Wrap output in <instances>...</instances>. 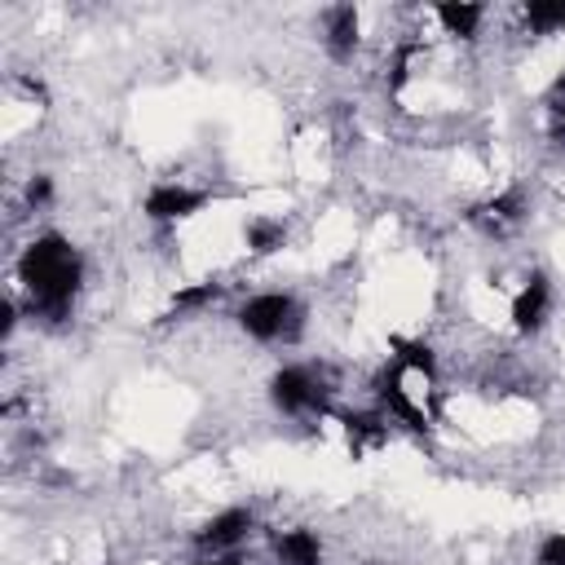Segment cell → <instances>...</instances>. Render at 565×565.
<instances>
[{
    "mask_svg": "<svg viewBox=\"0 0 565 565\" xmlns=\"http://www.w3.org/2000/svg\"><path fill=\"white\" fill-rule=\"evenodd\" d=\"M388 349H393V362H397L402 371H415V375H424V380H437V353H433V344H428V340L393 335V340H388Z\"/></svg>",
    "mask_w": 565,
    "mask_h": 565,
    "instance_id": "obj_14",
    "label": "cell"
},
{
    "mask_svg": "<svg viewBox=\"0 0 565 565\" xmlns=\"http://www.w3.org/2000/svg\"><path fill=\"white\" fill-rule=\"evenodd\" d=\"M269 402H274V411L291 415V419H309V415L331 411V388L309 366H278L269 375Z\"/></svg>",
    "mask_w": 565,
    "mask_h": 565,
    "instance_id": "obj_3",
    "label": "cell"
},
{
    "mask_svg": "<svg viewBox=\"0 0 565 565\" xmlns=\"http://www.w3.org/2000/svg\"><path fill=\"white\" fill-rule=\"evenodd\" d=\"M221 291H225V282H216V278H199V282H185V287H177L172 291V300H168V309L159 313L163 322H172V318H190V313H203L207 305H216L221 300Z\"/></svg>",
    "mask_w": 565,
    "mask_h": 565,
    "instance_id": "obj_12",
    "label": "cell"
},
{
    "mask_svg": "<svg viewBox=\"0 0 565 565\" xmlns=\"http://www.w3.org/2000/svg\"><path fill=\"white\" fill-rule=\"evenodd\" d=\"M433 13H437V22L446 26V35H455V40H477L481 18H486V4H477V0H441V4H433Z\"/></svg>",
    "mask_w": 565,
    "mask_h": 565,
    "instance_id": "obj_13",
    "label": "cell"
},
{
    "mask_svg": "<svg viewBox=\"0 0 565 565\" xmlns=\"http://www.w3.org/2000/svg\"><path fill=\"white\" fill-rule=\"evenodd\" d=\"M13 327H18V305L4 296V300H0V335L9 340V335H13Z\"/></svg>",
    "mask_w": 565,
    "mask_h": 565,
    "instance_id": "obj_19",
    "label": "cell"
},
{
    "mask_svg": "<svg viewBox=\"0 0 565 565\" xmlns=\"http://www.w3.org/2000/svg\"><path fill=\"white\" fill-rule=\"evenodd\" d=\"M256 530V512L252 508H221L216 516H207L194 530V547L203 556H230L247 543V534Z\"/></svg>",
    "mask_w": 565,
    "mask_h": 565,
    "instance_id": "obj_4",
    "label": "cell"
},
{
    "mask_svg": "<svg viewBox=\"0 0 565 565\" xmlns=\"http://www.w3.org/2000/svg\"><path fill=\"white\" fill-rule=\"evenodd\" d=\"M243 243H247V252H256V256H274V252L287 247V225L274 221V216H252V221L243 225Z\"/></svg>",
    "mask_w": 565,
    "mask_h": 565,
    "instance_id": "obj_15",
    "label": "cell"
},
{
    "mask_svg": "<svg viewBox=\"0 0 565 565\" xmlns=\"http://www.w3.org/2000/svg\"><path fill=\"white\" fill-rule=\"evenodd\" d=\"M552 141L565 146V115H556V124H552Z\"/></svg>",
    "mask_w": 565,
    "mask_h": 565,
    "instance_id": "obj_21",
    "label": "cell"
},
{
    "mask_svg": "<svg viewBox=\"0 0 565 565\" xmlns=\"http://www.w3.org/2000/svg\"><path fill=\"white\" fill-rule=\"evenodd\" d=\"M335 419L344 428V441H349L353 459H362L366 450H380L388 441V415L384 411H340Z\"/></svg>",
    "mask_w": 565,
    "mask_h": 565,
    "instance_id": "obj_10",
    "label": "cell"
},
{
    "mask_svg": "<svg viewBox=\"0 0 565 565\" xmlns=\"http://www.w3.org/2000/svg\"><path fill=\"white\" fill-rule=\"evenodd\" d=\"M534 565H565V530H552L534 547Z\"/></svg>",
    "mask_w": 565,
    "mask_h": 565,
    "instance_id": "obj_17",
    "label": "cell"
},
{
    "mask_svg": "<svg viewBox=\"0 0 565 565\" xmlns=\"http://www.w3.org/2000/svg\"><path fill=\"white\" fill-rule=\"evenodd\" d=\"M525 212H530V207H525V194H521V190H503V194H494V199L477 203V207L468 212V221L499 238V234L516 230V225L525 221Z\"/></svg>",
    "mask_w": 565,
    "mask_h": 565,
    "instance_id": "obj_9",
    "label": "cell"
},
{
    "mask_svg": "<svg viewBox=\"0 0 565 565\" xmlns=\"http://www.w3.org/2000/svg\"><path fill=\"white\" fill-rule=\"evenodd\" d=\"M402 366L388 358V366L371 380V393H375V402H380V411L388 415V419H397V424H406L411 433H428V415H424V406L411 397V388L402 384Z\"/></svg>",
    "mask_w": 565,
    "mask_h": 565,
    "instance_id": "obj_6",
    "label": "cell"
},
{
    "mask_svg": "<svg viewBox=\"0 0 565 565\" xmlns=\"http://www.w3.org/2000/svg\"><path fill=\"white\" fill-rule=\"evenodd\" d=\"M234 322L256 344H296L305 335V305L291 291H256L238 305Z\"/></svg>",
    "mask_w": 565,
    "mask_h": 565,
    "instance_id": "obj_2",
    "label": "cell"
},
{
    "mask_svg": "<svg viewBox=\"0 0 565 565\" xmlns=\"http://www.w3.org/2000/svg\"><path fill=\"white\" fill-rule=\"evenodd\" d=\"M525 26L534 35H556L565 31V0H530L525 4Z\"/></svg>",
    "mask_w": 565,
    "mask_h": 565,
    "instance_id": "obj_16",
    "label": "cell"
},
{
    "mask_svg": "<svg viewBox=\"0 0 565 565\" xmlns=\"http://www.w3.org/2000/svg\"><path fill=\"white\" fill-rule=\"evenodd\" d=\"M358 40H362V13H358V4H331L322 13V49H327V57L331 62H353Z\"/></svg>",
    "mask_w": 565,
    "mask_h": 565,
    "instance_id": "obj_8",
    "label": "cell"
},
{
    "mask_svg": "<svg viewBox=\"0 0 565 565\" xmlns=\"http://www.w3.org/2000/svg\"><path fill=\"white\" fill-rule=\"evenodd\" d=\"M194 565H243V556L238 552H230V556H199Z\"/></svg>",
    "mask_w": 565,
    "mask_h": 565,
    "instance_id": "obj_20",
    "label": "cell"
},
{
    "mask_svg": "<svg viewBox=\"0 0 565 565\" xmlns=\"http://www.w3.org/2000/svg\"><path fill=\"white\" fill-rule=\"evenodd\" d=\"M269 547H274V561H278V565H322V539H318V530H309V525L278 530V534L269 539Z\"/></svg>",
    "mask_w": 565,
    "mask_h": 565,
    "instance_id": "obj_11",
    "label": "cell"
},
{
    "mask_svg": "<svg viewBox=\"0 0 565 565\" xmlns=\"http://www.w3.org/2000/svg\"><path fill=\"white\" fill-rule=\"evenodd\" d=\"M106 565H119V561H106Z\"/></svg>",
    "mask_w": 565,
    "mask_h": 565,
    "instance_id": "obj_22",
    "label": "cell"
},
{
    "mask_svg": "<svg viewBox=\"0 0 565 565\" xmlns=\"http://www.w3.org/2000/svg\"><path fill=\"white\" fill-rule=\"evenodd\" d=\"M547 313H552V278H547L543 269H534V274L521 282V291L512 296L508 318H512V327H516L521 335H534V331H543Z\"/></svg>",
    "mask_w": 565,
    "mask_h": 565,
    "instance_id": "obj_7",
    "label": "cell"
},
{
    "mask_svg": "<svg viewBox=\"0 0 565 565\" xmlns=\"http://www.w3.org/2000/svg\"><path fill=\"white\" fill-rule=\"evenodd\" d=\"M22 194H26L31 207H49V203H53V177H49V172H35Z\"/></svg>",
    "mask_w": 565,
    "mask_h": 565,
    "instance_id": "obj_18",
    "label": "cell"
},
{
    "mask_svg": "<svg viewBox=\"0 0 565 565\" xmlns=\"http://www.w3.org/2000/svg\"><path fill=\"white\" fill-rule=\"evenodd\" d=\"M18 282L26 291V309L44 322L71 318V305L84 282V256L66 234H35L18 256Z\"/></svg>",
    "mask_w": 565,
    "mask_h": 565,
    "instance_id": "obj_1",
    "label": "cell"
},
{
    "mask_svg": "<svg viewBox=\"0 0 565 565\" xmlns=\"http://www.w3.org/2000/svg\"><path fill=\"white\" fill-rule=\"evenodd\" d=\"M207 190H194V185H181V181H154L141 199V212L154 221V225H172V221H190L194 212L207 207Z\"/></svg>",
    "mask_w": 565,
    "mask_h": 565,
    "instance_id": "obj_5",
    "label": "cell"
}]
</instances>
